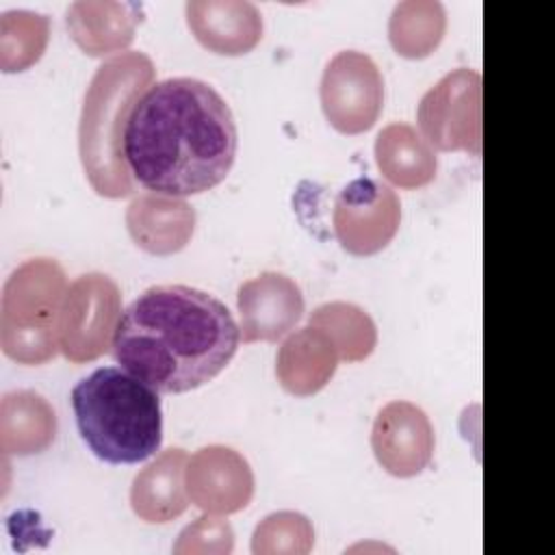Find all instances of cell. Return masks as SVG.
I'll return each mask as SVG.
<instances>
[{
  "label": "cell",
  "instance_id": "obj_4",
  "mask_svg": "<svg viewBox=\"0 0 555 555\" xmlns=\"http://www.w3.org/2000/svg\"><path fill=\"white\" fill-rule=\"evenodd\" d=\"M76 427L95 457L137 464L163 442L158 392L126 369L100 366L72 390Z\"/></svg>",
  "mask_w": 555,
  "mask_h": 555
},
{
  "label": "cell",
  "instance_id": "obj_9",
  "mask_svg": "<svg viewBox=\"0 0 555 555\" xmlns=\"http://www.w3.org/2000/svg\"><path fill=\"white\" fill-rule=\"evenodd\" d=\"M332 223L345 251L373 256L395 238L401 223V202L388 184L375 178H356L338 193Z\"/></svg>",
  "mask_w": 555,
  "mask_h": 555
},
{
  "label": "cell",
  "instance_id": "obj_15",
  "mask_svg": "<svg viewBox=\"0 0 555 555\" xmlns=\"http://www.w3.org/2000/svg\"><path fill=\"white\" fill-rule=\"evenodd\" d=\"M141 4L117 0H78L67 9V30L89 56L126 50L141 24Z\"/></svg>",
  "mask_w": 555,
  "mask_h": 555
},
{
  "label": "cell",
  "instance_id": "obj_16",
  "mask_svg": "<svg viewBox=\"0 0 555 555\" xmlns=\"http://www.w3.org/2000/svg\"><path fill=\"white\" fill-rule=\"evenodd\" d=\"M340 358L325 332L306 325L291 332L278 349L275 375L282 388L295 397H310L327 386Z\"/></svg>",
  "mask_w": 555,
  "mask_h": 555
},
{
  "label": "cell",
  "instance_id": "obj_21",
  "mask_svg": "<svg viewBox=\"0 0 555 555\" xmlns=\"http://www.w3.org/2000/svg\"><path fill=\"white\" fill-rule=\"evenodd\" d=\"M308 325L319 327L334 343L343 362H362L377 347V327L371 314L351 301H327L317 306Z\"/></svg>",
  "mask_w": 555,
  "mask_h": 555
},
{
  "label": "cell",
  "instance_id": "obj_22",
  "mask_svg": "<svg viewBox=\"0 0 555 555\" xmlns=\"http://www.w3.org/2000/svg\"><path fill=\"white\" fill-rule=\"evenodd\" d=\"M50 17L28 9L0 13V69L7 74L33 67L46 52Z\"/></svg>",
  "mask_w": 555,
  "mask_h": 555
},
{
  "label": "cell",
  "instance_id": "obj_14",
  "mask_svg": "<svg viewBox=\"0 0 555 555\" xmlns=\"http://www.w3.org/2000/svg\"><path fill=\"white\" fill-rule=\"evenodd\" d=\"M126 228L137 247L152 256H171L195 232V210L182 197L143 193L126 208Z\"/></svg>",
  "mask_w": 555,
  "mask_h": 555
},
{
  "label": "cell",
  "instance_id": "obj_23",
  "mask_svg": "<svg viewBox=\"0 0 555 555\" xmlns=\"http://www.w3.org/2000/svg\"><path fill=\"white\" fill-rule=\"evenodd\" d=\"M314 546V527L308 516L282 509L262 518L251 535L254 555H306Z\"/></svg>",
  "mask_w": 555,
  "mask_h": 555
},
{
  "label": "cell",
  "instance_id": "obj_10",
  "mask_svg": "<svg viewBox=\"0 0 555 555\" xmlns=\"http://www.w3.org/2000/svg\"><path fill=\"white\" fill-rule=\"evenodd\" d=\"M184 486L195 507L228 516L249 505L256 481L249 462L238 451L225 444H208L186 460Z\"/></svg>",
  "mask_w": 555,
  "mask_h": 555
},
{
  "label": "cell",
  "instance_id": "obj_7",
  "mask_svg": "<svg viewBox=\"0 0 555 555\" xmlns=\"http://www.w3.org/2000/svg\"><path fill=\"white\" fill-rule=\"evenodd\" d=\"M121 317V293L113 278L104 273H85L76 278L65 293L59 349L76 364L93 362L113 347L115 330Z\"/></svg>",
  "mask_w": 555,
  "mask_h": 555
},
{
  "label": "cell",
  "instance_id": "obj_8",
  "mask_svg": "<svg viewBox=\"0 0 555 555\" xmlns=\"http://www.w3.org/2000/svg\"><path fill=\"white\" fill-rule=\"evenodd\" d=\"M319 98L325 119L343 134L371 130L384 106V78L360 50L336 52L321 76Z\"/></svg>",
  "mask_w": 555,
  "mask_h": 555
},
{
  "label": "cell",
  "instance_id": "obj_17",
  "mask_svg": "<svg viewBox=\"0 0 555 555\" xmlns=\"http://www.w3.org/2000/svg\"><path fill=\"white\" fill-rule=\"evenodd\" d=\"M186 460L184 449L171 447L137 473L130 486V507L143 522L163 525L186 512Z\"/></svg>",
  "mask_w": 555,
  "mask_h": 555
},
{
  "label": "cell",
  "instance_id": "obj_11",
  "mask_svg": "<svg viewBox=\"0 0 555 555\" xmlns=\"http://www.w3.org/2000/svg\"><path fill=\"white\" fill-rule=\"evenodd\" d=\"M436 438L429 416L410 401L386 403L371 429V449L379 466L395 477L423 473L434 455Z\"/></svg>",
  "mask_w": 555,
  "mask_h": 555
},
{
  "label": "cell",
  "instance_id": "obj_6",
  "mask_svg": "<svg viewBox=\"0 0 555 555\" xmlns=\"http://www.w3.org/2000/svg\"><path fill=\"white\" fill-rule=\"evenodd\" d=\"M416 121L431 147L481 156V74L470 67L444 74L421 98Z\"/></svg>",
  "mask_w": 555,
  "mask_h": 555
},
{
  "label": "cell",
  "instance_id": "obj_19",
  "mask_svg": "<svg viewBox=\"0 0 555 555\" xmlns=\"http://www.w3.org/2000/svg\"><path fill=\"white\" fill-rule=\"evenodd\" d=\"M56 438V412L35 390H13L0 401V447L26 457L46 451Z\"/></svg>",
  "mask_w": 555,
  "mask_h": 555
},
{
  "label": "cell",
  "instance_id": "obj_13",
  "mask_svg": "<svg viewBox=\"0 0 555 555\" xmlns=\"http://www.w3.org/2000/svg\"><path fill=\"white\" fill-rule=\"evenodd\" d=\"M184 15L193 37L210 52L241 56L262 39V15L249 0H189Z\"/></svg>",
  "mask_w": 555,
  "mask_h": 555
},
{
  "label": "cell",
  "instance_id": "obj_20",
  "mask_svg": "<svg viewBox=\"0 0 555 555\" xmlns=\"http://www.w3.org/2000/svg\"><path fill=\"white\" fill-rule=\"evenodd\" d=\"M447 11L438 0H403L388 17V39L399 56L425 59L442 41Z\"/></svg>",
  "mask_w": 555,
  "mask_h": 555
},
{
  "label": "cell",
  "instance_id": "obj_5",
  "mask_svg": "<svg viewBox=\"0 0 555 555\" xmlns=\"http://www.w3.org/2000/svg\"><path fill=\"white\" fill-rule=\"evenodd\" d=\"M65 293V271L54 258H30L7 278L0 301V347L7 358L37 366L61 351Z\"/></svg>",
  "mask_w": 555,
  "mask_h": 555
},
{
  "label": "cell",
  "instance_id": "obj_1",
  "mask_svg": "<svg viewBox=\"0 0 555 555\" xmlns=\"http://www.w3.org/2000/svg\"><path fill=\"white\" fill-rule=\"evenodd\" d=\"M238 132L228 102L199 78L152 85L134 104L124 156L132 178L152 193L186 197L210 191L230 173Z\"/></svg>",
  "mask_w": 555,
  "mask_h": 555
},
{
  "label": "cell",
  "instance_id": "obj_2",
  "mask_svg": "<svg viewBox=\"0 0 555 555\" xmlns=\"http://www.w3.org/2000/svg\"><path fill=\"white\" fill-rule=\"evenodd\" d=\"M241 330L223 301L184 284L145 288L121 312L113 356L156 392H189L234 358Z\"/></svg>",
  "mask_w": 555,
  "mask_h": 555
},
{
  "label": "cell",
  "instance_id": "obj_12",
  "mask_svg": "<svg viewBox=\"0 0 555 555\" xmlns=\"http://www.w3.org/2000/svg\"><path fill=\"white\" fill-rule=\"evenodd\" d=\"M243 343H275L286 336L304 314V295L293 278L264 271L238 286Z\"/></svg>",
  "mask_w": 555,
  "mask_h": 555
},
{
  "label": "cell",
  "instance_id": "obj_3",
  "mask_svg": "<svg viewBox=\"0 0 555 555\" xmlns=\"http://www.w3.org/2000/svg\"><path fill=\"white\" fill-rule=\"evenodd\" d=\"M154 63L145 52H121L104 61L87 91L78 126V150L91 189L102 197H126L134 178L124 156L128 117L152 87Z\"/></svg>",
  "mask_w": 555,
  "mask_h": 555
},
{
  "label": "cell",
  "instance_id": "obj_18",
  "mask_svg": "<svg viewBox=\"0 0 555 555\" xmlns=\"http://www.w3.org/2000/svg\"><path fill=\"white\" fill-rule=\"evenodd\" d=\"M375 163L382 176L405 191L427 186L438 171L434 147L403 121L384 126L375 137Z\"/></svg>",
  "mask_w": 555,
  "mask_h": 555
},
{
  "label": "cell",
  "instance_id": "obj_24",
  "mask_svg": "<svg viewBox=\"0 0 555 555\" xmlns=\"http://www.w3.org/2000/svg\"><path fill=\"white\" fill-rule=\"evenodd\" d=\"M171 551L176 555H228L234 551V529L217 514H206L189 522Z\"/></svg>",
  "mask_w": 555,
  "mask_h": 555
}]
</instances>
